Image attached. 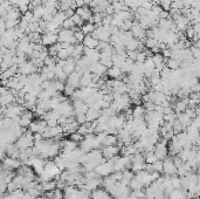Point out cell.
<instances>
[{"instance_id": "obj_22", "label": "cell", "mask_w": 200, "mask_h": 199, "mask_svg": "<svg viewBox=\"0 0 200 199\" xmlns=\"http://www.w3.org/2000/svg\"><path fill=\"white\" fill-rule=\"evenodd\" d=\"M83 55H85V46H83V44L75 45V48H74V52H73L71 58L74 59V60H76V61H79Z\"/></svg>"}, {"instance_id": "obj_57", "label": "cell", "mask_w": 200, "mask_h": 199, "mask_svg": "<svg viewBox=\"0 0 200 199\" xmlns=\"http://www.w3.org/2000/svg\"><path fill=\"white\" fill-rule=\"evenodd\" d=\"M104 13L107 14V15H114V13H115V9H114V7H112V4H110L107 7V8H105Z\"/></svg>"}, {"instance_id": "obj_15", "label": "cell", "mask_w": 200, "mask_h": 199, "mask_svg": "<svg viewBox=\"0 0 200 199\" xmlns=\"http://www.w3.org/2000/svg\"><path fill=\"white\" fill-rule=\"evenodd\" d=\"M76 13L79 14L85 21H90L93 19V11H91V8L89 6L79 7V8L76 9Z\"/></svg>"}, {"instance_id": "obj_45", "label": "cell", "mask_w": 200, "mask_h": 199, "mask_svg": "<svg viewBox=\"0 0 200 199\" xmlns=\"http://www.w3.org/2000/svg\"><path fill=\"white\" fill-rule=\"evenodd\" d=\"M71 19H73V21L75 22V25L77 27H82L83 25H85V20L81 18V17L77 13H75V15H74V17H73Z\"/></svg>"}, {"instance_id": "obj_36", "label": "cell", "mask_w": 200, "mask_h": 199, "mask_svg": "<svg viewBox=\"0 0 200 199\" xmlns=\"http://www.w3.org/2000/svg\"><path fill=\"white\" fill-rule=\"evenodd\" d=\"M153 169H155L156 172L158 173H162L164 171V160H162V159H158L157 162L153 163Z\"/></svg>"}, {"instance_id": "obj_43", "label": "cell", "mask_w": 200, "mask_h": 199, "mask_svg": "<svg viewBox=\"0 0 200 199\" xmlns=\"http://www.w3.org/2000/svg\"><path fill=\"white\" fill-rule=\"evenodd\" d=\"M71 141L76 142V143H81V142L85 139V136L83 135H81L80 133H74L70 135V137H69Z\"/></svg>"}, {"instance_id": "obj_9", "label": "cell", "mask_w": 200, "mask_h": 199, "mask_svg": "<svg viewBox=\"0 0 200 199\" xmlns=\"http://www.w3.org/2000/svg\"><path fill=\"white\" fill-rule=\"evenodd\" d=\"M121 152V148L117 145H112V146H104L102 149V154L103 157L105 159H111L116 157Z\"/></svg>"}, {"instance_id": "obj_27", "label": "cell", "mask_w": 200, "mask_h": 199, "mask_svg": "<svg viewBox=\"0 0 200 199\" xmlns=\"http://www.w3.org/2000/svg\"><path fill=\"white\" fill-rule=\"evenodd\" d=\"M118 142H120V138L118 136H116V135H108L107 138H105V141L103 142V146H112V145H117L118 144Z\"/></svg>"}, {"instance_id": "obj_8", "label": "cell", "mask_w": 200, "mask_h": 199, "mask_svg": "<svg viewBox=\"0 0 200 199\" xmlns=\"http://www.w3.org/2000/svg\"><path fill=\"white\" fill-rule=\"evenodd\" d=\"M34 113L32 110H25L23 113L21 114V116H20V123H19V125L20 127H22V128H27V127H29L32 124V122H33V118H34Z\"/></svg>"}, {"instance_id": "obj_35", "label": "cell", "mask_w": 200, "mask_h": 199, "mask_svg": "<svg viewBox=\"0 0 200 199\" xmlns=\"http://www.w3.org/2000/svg\"><path fill=\"white\" fill-rule=\"evenodd\" d=\"M132 26H133L132 20H125V21H123L122 26L120 27V29L121 31H123V32H129V31L132 29Z\"/></svg>"}, {"instance_id": "obj_50", "label": "cell", "mask_w": 200, "mask_h": 199, "mask_svg": "<svg viewBox=\"0 0 200 199\" xmlns=\"http://www.w3.org/2000/svg\"><path fill=\"white\" fill-rule=\"evenodd\" d=\"M131 195L137 197V198L139 199H145V192L143 190H133L132 192H131Z\"/></svg>"}, {"instance_id": "obj_31", "label": "cell", "mask_w": 200, "mask_h": 199, "mask_svg": "<svg viewBox=\"0 0 200 199\" xmlns=\"http://www.w3.org/2000/svg\"><path fill=\"white\" fill-rule=\"evenodd\" d=\"M141 44H142V41H139V40L133 38V39H131L128 44L125 45V48L128 49V50H138Z\"/></svg>"}, {"instance_id": "obj_26", "label": "cell", "mask_w": 200, "mask_h": 199, "mask_svg": "<svg viewBox=\"0 0 200 199\" xmlns=\"http://www.w3.org/2000/svg\"><path fill=\"white\" fill-rule=\"evenodd\" d=\"M178 121L182 124V127L186 129L187 127H190L192 124V118L191 117H188V116L185 114V113H180V114H178Z\"/></svg>"}, {"instance_id": "obj_44", "label": "cell", "mask_w": 200, "mask_h": 199, "mask_svg": "<svg viewBox=\"0 0 200 199\" xmlns=\"http://www.w3.org/2000/svg\"><path fill=\"white\" fill-rule=\"evenodd\" d=\"M74 36L76 38V40H77V42H79V44H83L85 38V34L82 32V29H79L77 32H75V33H74Z\"/></svg>"}, {"instance_id": "obj_4", "label": "cell", "mask_w": 200, "mask_h": 199, "mask_svg": "<svg viewBox=\"0 0 200 199\" xmlns=\"http://www.w3.org/2000/svg\"><path fill=\"white\" fill-rule=\"evenodd\" d=\"M131 33L135 39L139 40V41H145L146 39V31L143 28L138 21H133V26L131 29Z\"/></svg>"}, {"instance_id": "obj_53", "label": "cell", "mask_w": 200, "mask_h": 199, "mask_svg": "<svg viewBox=\"0 0 200 199\" xmlns=\"http://www.w3.org/2000/svg\"><path fill=\"white\" fill-rule=\"evenodd\" d=\"M111 176L114 177L116 181H122L123 179V171H116V172L111 173Z\"/></svg>"}, {"instance_id": "obj_46", "label": "cell", "mask_w": 200, "mask_h": 199, "mask_svg": "<svg viewBox=\"0 0 200 199\" xmlns=\"http://www.w3.org/2000/svg\"><path fill=\"white\" fill-rule=\"evenodd\" d=\"M171 181H172V186H173V189H180V187H182L180 178L178 177V176H172V177H171Z\"/></svg>"}, {"instance_id": "obj_12", "label": "cell", "mask_w": 200, "mask_h": 199, "mask_svg": "<svg viewBox=\"0 0 200 199\" xmlns=\"http://www.w3.org/2000/svg\"><path fill=\"white\" fill-rule=\"evenodd\" d=\"M102 181H103L102 179H100L98 177L94 178V179H85V183L83 184V189L93 192V191H95L96 189H98L100 185H102Z\"/></svg>"}, {"instance_id": "obj_54", "label": "cell", "mask_w": 200, "mask_h": 199, "mask_svg": "<svg viewBox=\"0 0 200 199\" xmlns=\"http://www.w3.org/2000/svg\"><path fill=\"white\" fill-rule=\"evenodd\" d=\"M162 55H163L166 60H167V59H171L172 58V49H170V48L163 49V50H162Z\"/></svg>"}, {"instance_id": "obj_2", "label": "cell", "mask_w": 200, "mask_h": 199, "mask_svg": "<svg viewBox=\"0 0 200 199\" xmlns=\"http://www.w3.org/2000/svg\"><path fill=\"white\" fill-rule=\"evenodd\" d=\"M22 166V162L18 158H13V157H6L3 160V168L6 170H19Z\"/></svg>"}, {"instance_id": "obj_38", "label": "cell", "mask_w": 200, "mask_h": 199, "mask_svg": "<svg viewBox=\"0 0 200 199\" xmlns=\"http://www.w3.org/2000/svg\"><path fill=\"white\" fill-rule=\"evenodd\" d=\"M157 44H158V41L153 39V38H146L145 41H144V45H145V47L147 49H152L155 46H157Z\"/></svg>"}, {"instance_id": "obj_28", "label": "cell", "mask_w": 200, "mask_h": 199, "mask_svg": "<svg viewBox=\"0 0 200 199\" xmlns=\"http://www.w3.org/2000/svg\"><path fill=\"white\" fill-rule=\"evenodd\" d=\"M182 66V61L177 60V59H167L166 60V67H169L171 71H178V68Z\"/></svg>"}, {"instance_id": "obj_60", "label": "cell", "mask_w": 200, "mask_h": 199, "mask_svg": "<svg viewBox=\"0 0 200 199\" xmlns=\"http://www.w3.org/2000/svg\"><path fill=\"white\" fill-rule=\"evenodd\" d=\"M150 50H151V52H152L153 54H159V53H162V49H160V47L158 46V45H157V46H155V47H153L152 49H150Z\"/></svg>"}, {"instance_id": "obj_13", "label": "cell", "mask_w": 200, "mask_h": 199, "mask_svg": "<svg viewBox=\"0 0 200 199\" xmlns=\"http://www.w3.org/2000/svg\"><path fill=\"white\" fill-rule=\"evenodd\" d=\"M89 71H91L93 74H95V75H98V76H101V77H103L104 74H107L108 68L105 66H103L101 62H95V63H93V65L90 66Z\"/></svg>"}, {"instance_id": "obj_25", "label": "cell", "mask_w": 200, "mask_h": 199, "mask_svg": "<svg viewBox=\"0 0 200 199\" xmlns=\"http://www.w3.org/2000/svg\"><path fill=\"white\" fill-rule=\"evenodd\" d=\"M123 73H122V69H121L120 67H111V68H109L107 71V75L110 77V79H120L121 75H122Z\"/></svg>"}, {"instance_id": "obj_41", "label": "cell", "mask_w": 200, "mask_h": 199, "mask_svg": "<svg viewBox=\"0 0 200 199\" xmlns=\"http://www.w3.org/2000/svg\"><path fill=\"white\" fill-rule=\"evenodd\" d=\"M160 6L164 11L170 12L171 11V6H172V0H160Z\"/></svg>"}, {"instance_id": "obj_49", "label": "cell", "mask_w": 200, "mask_h": 199, "mask_svg": "<svg viewBox=\"0 0 200 199\" xmlns=\"http://www.w3.org/2000/svg\"><path fill=\"white\" fill-rule=\"evenodd\" d=\"M48 53H49V56H53V58H58L59 49L53 45V46L48 47Z\"/></svg>"}, {"instance_id": "obj_20", "label": "cell", "mask_w": 200, "mask_h": 199, "mask_svg": "<svg viewBox=\"0 0 200 199\" xmlns=\"http://www.w3.org/2000/svg\"><path fill=\"white\" fill-rule=\"evenodd\" d=\"M79 127H80V124L77 123V121H74V122H69V123H66L64 125H62L63 128V133L64 134H71L74 133H77V130H79Z\"/></svg>"}, {"instance_id": "obj_11", "label": "cell", "mask_w": 200, "mask_h": 199, "mask_svg": "<svg viewBox=\"0 0 200 199\" xmlns=\"http://www.w3.org/2000/svg\"><path fill=\"white\" fill-rule=\"evenodd\" d=\"M81 77H82V74L79 73L77 71H75L74 73H71L70 75H68V79H67V84L71 86L73 88H77L80 87L81 83Z\"/></svg>"}, {"instance_id": "obj_10", "label": "cell", "mask_w": 200, "mask_h": 199, "mask_svg": "<svg viewBox=\"0 0 200 199\" xmlns=\"http://www.w3.org/2000/svg\"><path fill=\"white\" fill-rule=\"evenodd\" d=\"M102 115V109H100V108H96V107H90L87 111V121L88 122H95V121H97L100 117Z\"/></svg>"}, {"instance_id": "obj_16", "label": "cell", "mask_w": 200, "mask_h": 199, "mask_svg": "<svg viewBox=\"0 0 200 199\" xmlns=\"http://www.w3.org/2000/svg\"><path fill=\"white\" fill-rule=\"evenodd\" d=\"M74 110H75V116L80 115V114H87V111L90 107L85 103V101H81V100H75L74 101Z\"/></svg>"}, {"instance_id": "obj_59", "label": "cell", "mask_w": 200, "mask_h": 199, "mask_svg": "<svg viewBox=\"0 0 200 199\" xmlns=\"http://www.w3.org/2000/svg\"><path fill=\"white\" fill-rule=\"evenodd\" d=\"M75 13H76V11H74V9H71V8L67 9L66 12H64V14H66L67 19L73 18V17H74V15H75Z\"/></svg>"}, {"instance_id": "obj_18", "label": "cell", "mask_w": 200, "mask_h": 199, "mask_svg": "<svg viewBox=\"0 0 200 199\" xmlns=\"http://www.w3.org/2000/svg\"><path fill=\"white\" fill-rule=\"evenodd\" d=\"M176 25L178 27V31L179 32H185L188 28V25H190V19L185 17V15H182L180 18L176 20Z\"/></svg>"}, {"instance_id": "obj_32", "label": "cell", "mask_w": 200, "mask_h": 199, "mask_svg": "<svg viewBox=\"0 0 200 199\" xmlns=\"http://www.w3.org/2000/svg\"><path fill=\"white\" fill-rule=\"evenodd\" d=\"M28 38L31 40L32 44H41V40H42V34L38 33V32H34V33H31L28 34Z\"/></svg>"}, {"instance_id": "obj_55", "label": "cell", "mask_w": 200, "mask_h": 199, "mask_svg": "<svg viewBox=\"0 0 200 199\" xmlns=\"http://www.w3.org/2000/svg\"><path fill=\"white\" fill-rule=\"evenodd\" d=\"M156 104L153 102H146L145 104H144V108H145V110L146 111H155L156 110Z\"/></svg>"}, {"instance_id": "obj_61", "label": "cell", "mask_w": 200, "mask_h": 199, "mask_svg": "<svg viewBox=\"0 0 200 199\" xmlns=\"http://www.w3.org/2000/svg\"><path fill=\"white\" fill-rule=\"evenodd\" d=\"M75 4L77 5V7H83L85 6V0H74Z\"/></svg>"}, {"instance_id": "obj_21", "label": "cell", "mask_w": 200, "mask_h": 199, "mask_svg": "<svg viewBox=\"0 0 200 199\" xmlns=\"http://www.w3.org/2000/svg\"><path fill=\"white\" fill-rule=\"evenodd\" d=\"M172 22H173V20H172V18H170V17L167 19H159L157 27L164 32H170V28H171Z\"/></svg>"}, {"instance_id": "obj_58", "label": "cell", "mask_w": 200, "mask_h": 199, "mask_svg": "<svg viewBox=\"0 0 200 199\" xmlns=\"http://www.w3.org/2000/svg\"><path fill=\"white\" fill-rule=\"evenodd\" d=\"M190 90H191V93H200V83L198 82V83L193 84L191 88H190Z\"/></svg>"}, {"instance_id": "obj_23", "label": "cell", "mask_w": 200, "mask_h": 199, "mask_svg": "<svg viewBox=\"0 0 200 199\" xmlns=\"http://www.w3.org/2000/svg\"><path fill=\"white\" fill-rule=\"evenodd\" d=\"M98 44H100V41H98L97 39L93 38L91 35H85V41H83V46H85V47H88V48H91V49L97 48Z\"/></svg>"}, {"instance_id": "obj_7", "label": "cell", "mask_w": 200, "mask_h": 199, "mask_svg": "<svg viewBox=\"0 0 200 199\" xmlns=\"http://www.w3.org/2000/svg\"><path fill=\"white\" fill-rule=\"evenodd\" d=\"M38 71H40V69H39L32 61L26 62V63H23L22 66L19 67V74H22V75L29 76V75H32V74H35Z\"/></svg>"}, {"instance_id": "obj_14", "label": "cell", "mask_w": 200, "mask_h": 199, "mask_svg": "<svg viewBox=\"0 0 200 199\" xmlns=\"http://www.w3.org/2000/svg\"><path fill=\"white\" fill-rule=\"evenodd\" d=\"M15 101H17V96L11 92V89L6 94H1V96H0L1 107H7L9 104H12V103H14Z\"/></svg>"}, {"instance_id": "obj_17", "label": "cell", "mask_w": 200, "mask_h": 199, "mask_svg": "<svg viewBox=\"0 0 200 199\" xmlns=\"http://www.w3.org/2000/svg\"><path fill=\"white\" fill-rule=\"evenodd\" d=\"M21 17H22V14L21 12L19 11L18 7H12V8L7 12V15H6L4 19L6 21H9V20H21Z\"/></svg>"}, {"instance_id": "obj_5", "label": "cell", "mask_w": 200, "mask_h": 199, "mask_svg": "<svg viewBox=\"0 0 200 199\" xmlns=\"http://www.w3.org/2000/svg\"><path fill=\"white\" fill-rule=\"evenodd\" d=\"M47 128H48V125H47V122L44 119L33 121L32 124L29 125V130L33 134H44Z\"/></svg>"}, {"instance_id": "obj_34", "label": "cell", "mask_w": 200, "mask_h": 199, "mask_svg": "<svg viewBox=\"0 0 200 199\" xmlns=\"http://www.w3.org/2000/svg\"><path fill=\"white\" fill-rule=\"evenodd\" d=\"M144 158H145V162H146V164H153L155 162H157V160H158V158L156 157V155H155V152H153V151L145 152Z\"/></svg>"}, {"instance_id": "obj_3", "label": "cell", "mask_w": 200, "mask_h": 199, "mask_svg": "<svg viewBox=\"0 0 200 199\" xmlns=\"http://www.w3.org/2000/svg\"><path fill=\"white\" fill-rule=\"evenodd\" d=\"M178 172V168L176 166V164L173 162V157H167V158L164 159V171L163 173H165L166 176H176Z\"/></svg>"}, {"instance_id": "obj_56", "label": "cell", "mask_w": 200, "mask_h": 199, "mask_svg": "<svg viewBox=\"0 0 200 199\" xmlns=\"http://www.w3.org/2000/svg\"><path fill=\"white\" fill-rule=\"evenodd\" d=\"M46 122H47V125H48L49 128H54V127L59 125V119H48Z\"/></svg>"}, {"instance_id": "obj_47", "label": "cell", "mask_w": 200, "mask_h": 199, "mask_svg": "<svg viewBox=\"0 0 200 199\" xmlns=\"http://www.w3.org/2000/svg\"><path fill=\"white\" fill-rule=\"evenodd\" d=\"M196 31H194V28L193 27H188L186 31H185V36H186L187 39L190 40H193V38L196 36Z\"/></svg>"}, {"instance_id": "obj_62", "label": "cell", "mask_w": 200, "mask_h": 199, "mask_svg": "<svg viewBox=\"0 0 200 199\" xmlns=\"http://www.w3.org/2000/svg\"><path fill=\"white\" fill-rule=\"evenodd\" d=\"M41 1H42V4H47L49 0H41Z\"/></svg>"}, {"instance_id": "obj_24", "label": "cell", "mask_w": 200, "mask_h": 199, "mask_svg": "<svg viewBox=\"0 0 200 199\" xmlns=\"http://www.w3.org/2000/svg\"><path fill=\"white\" fill-rule=\"evenodd\" d=\"M146 114V110L144 106H136L132 109V117L133 118H144Z\"/></svg>"}, {"instance_id": "obj_39", "label": "cell", "mask_w": 200, "mask_h": 199, "mask_svg": "<svg viewBox=\"0 0 200 199\" xmlns=\"http://www.w3.org/2000/svg\"><path fill=\"white\" fill-rule=\"evenodd\" d=\"M21 20L26 21L27 24H31V22L34 20V14H33V11H28V12H26L25 14H22Z\"/></svg>"}, {"instance_id": "obj_52", "label": "cell", "mask_w": 200, "mask_h": 199, "mask_svg": "<svg viewBox=\"0 0 200 199\" xmlns=\"http://www.w3.org/2000/svg\"><path fill=\"white\" fill-rule=\"evenodd\" d=\"M139 53V50H128L126 52V55H128V58L133 60V61H136L137 60V55Z\"/></svg>"}, {"instance_id": "obj_40", "label": "cell", "mask_w": 200, "mask_h": 199, "mask_svg": "<svg viewBox=\"0 0 200 199\" xmlns=\"http://www.w3.org/2000/svg\"><path fill=\"white\" fill-rule=\"evenodd\" d=\"M58 58L60 59V60H68L69 58H71V55H70V53H69V50H68V49L62 48L60 52H59Z\"/></svg>"}, {"instance_id": "obj_30", "label": "cell", "mask_w": 200, "mask_h": 199, "mask_svg": "<svg viewBox=\"0 0 200 199\" xmlns=\"http://www.w3.org/2000/svg\"><path fill=\"white\" fill-rule=\"evenodd\" d=\"M81 29H82V32L85 33V35H90L96 29V25L93 24V22H87V24H85L83 26L81 27Z\"/></svg>"}, {"instance_id": "obj_42", "label": "cell", "mask_w": 200, "mask_h": 199, "mask_svg": "<svg viewBox=\"0 0 200 199\" xmlns=\"http://www.w3.org/2000/svg\"><path fill=\"white\" fill-rule=\"evenodd\" d=\"M75 26L76 25H75V22L73 21V19L69 18V19H66V21L63 22L62 28H64V29H73Z\"/></svg>"}, {"instance_id": "obj_33", "label": "cell", "mask_w": 200, "mask_h": 199, "mask_svg": "<svg viewBox=\"0 0 200 199\" xmlns=\"http://www.w3.org/2000/svg\"><path fill=\"white\" fill-rule=\"evenodd\" d=\"M100 62L102 63L103 66L107 67L108 69L111 68V67H114V61H112V58H110V56H103V55H101Z\"/></svg>"}, {"instance_id": "obj_19", "label": "cell", "mask_w": 200, "mask_h": 199, "mask_svg": "<svg viewBox=\"0 0 200 199\" xmlns=\"http://www.w3.org/2000/svg\"><path fill=\"white\" fill-rule=\"evenodd\" d=\"M71 36H74V31L73 29L61 28V31L59 33V42H68Z\"/></svg>"}, {"instance_id": "obj_37", "label": "cell", "mask_w": 200, "mask_h": 199, "mask_svg": "<svg viewBox=\"0 0 200 199\" xmlns=\"http://www.w3.org/2000/svg\"><path fill=\"white\" fill-rule=\"evenodd\" d=\"M160 76H162V79H164V80L171 79V76H172V71L170 69L169 67H164V68L160 71Z\"/></svg>"}, {"instance_id": "obj_1", "label": "cell", "mask_w": 200, "mask_h": 199, "mask_svg": "<svg viewBox=\"0 0 200 199\" xmlns=\"http://www.w3.org/2000/svg\"><path fill=\"white\" fill-rule=\"evenodd\" d=\"M55 110H58L61 116H66V117H70V116L75 115L74 104H71L69 101H66V102L60 103V106H59Z\"/></svg>"}, {"instance_id": "obj_6", "label": "cell", "mask_w": 200, "mask_h": 199, "mask_svg": "<svg viewBox=\"0 0 200 199\" xmlns=\"http://www.w3.org/2000/svg\"><path fill=\"white\" fill-rule=\"evenodd\" d=\"M59 42V34H55V33H52V32H46L42 34V40H41V44L44 46H53V45L58 44Z\"/></svg>"}, {"instance_id": "obj_51", "label": "cell", "mask_w": 200, "mask_h": 199, "mask_svg": "<svg viewBox=\"0 0 200 199\" xmlns=\"http://www.w3.org/2000/svg\"><path fill=\"white\" fill-rule=\"evenodd\" d=\"M76 121H77V123L80 124H85L88 121H87V116L85 114H80V115H76Z\"/></svg>"}, {"instance_id": "obj_48", "label": "cell", "mask_w": 200, "mask_h": 199, "mask_svg": "<svg viewBox=\"0 0 200 199\" xmlns=\"http://www.w3.org/2000/svg\"><path fill=\"white\" fill-rule=\"evenodd\" d=\"M74 93H75V88H73V87H71V86H69V84H66V88H64V92H63V94L66 95L67 97L73 96V95H74Z\"/></svg>"}, {"instance_id": "obj_29", "label": "cell", "mask_w": 200, "mask_h": 199, "mask_svg": "<svg viewBox=\"0 0 200 199\" xmlns=\"http://www.w3.org/2000/svg\"><path fill=\"white\" fill-rule=\"evenodd\" d=\"M41 187L44 192H49V191L56 190V181H42L41 183Z\"/></svg>"}]
</instances>
